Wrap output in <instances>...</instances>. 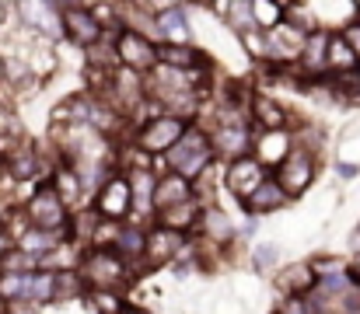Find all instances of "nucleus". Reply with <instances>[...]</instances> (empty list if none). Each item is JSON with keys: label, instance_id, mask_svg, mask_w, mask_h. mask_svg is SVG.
<instances>
[{"label": "nucleus", "instance_id": "2", "mask_svg": "<svg viewBox=\"0 0 360 314\" xmlns=\"http://www.w3.org/2000/svg\"><path fill=\"white\" fill-rule=\"evenodd\" d=\"M25 220H28V227H35V230H63V223H67V203L56 196V189L53 185H39L35 189V196L28 199V207H25Z\"/></svg>", "mask_w": 360, "mask_h": 314}, {"label": "nucleus", "instance_id": "8", "mask_svg": "<svg viewBox=\"0 0 360 314\" xmlns=\"http://www.w3.org/2000/svg\"><path fill=\"white\" fill-rule=\"evenodd\" d=\"M133 207V192H129V182L126 178H109L102 196H98V216L109 220V223H120L122 216Z\"/></svg>", "mask_w": 360, "mask_h": 314}, {"label": "nucleus", "instance_id": "17", "mask_svg": "<svg viewBox=\"0 0 360 314\" xmlns=\"http://www.w3.org/2000/svg\"><path fill=\"white\" fill-rule=\"evenodd\" d=\"M287 154H290V136H287L283 129L266 133V136L259 140V164H262V168H266V164H280Z\"/></svg>", "mask_w": 360, "mask_h": 314}, {"label": "nucleus", "instance_id": "24", "mask_svg": "<svg viewBox=\"0 0 360 314\" xmlns=\"http://www.w3.org/2000/svg\"><path fill=\"white\" fill-rule=\"evenodd\" d=\"M7 171H11V178H32L39 171V161H35V154L18 150V154L7 157Z\"/></svg>", "mask_w": 360, "mask_h": 314}, {"label": "nucleus", "instance_id": "15", "mask_svg": "<svg viewBox=\"0 0 360 314\" xmlns=\"http://www.w3.org/2000/svg\"><path fill=\"white\" fill-rule=\"evenodd\" d=\"M301 67H304V70H329V35L311 32V35L304 39V49H301Z\"/></svg>", "mask_w": 360, "mask_h": 314}, {"label": "nucleus", "instance_id": "31", "mask_svg": "<svg viewBox=\"0 0 360 314\" xmlns=\"http://www.w3.org/2000/svg\"><path fill=\"white\" fill-rule=\"evenodd\" d=\"M280 314H311V311H308V304H304L301 297H287L283 308H280Z\"/></svg>", "mask_w": 360, "mask_h": 314}, {"label": "nucleus", "instance_id": "27", "mask_svg": "<svg viewBox=\"0 0 360 314\" xmlns=\"http://www.w3.org/2000/svg\"><path fill=\"white\" fill-rule=\"evenodd\" d=\"M56 276V301H70L74 290L81 287V276L77 273H53Z\"/></svg>", "mask_w": 360, "mask_h": 314}, {"label": "nucleus", "instance_id": "19", "mask_svg": "<svg viewBox=\"0 0 360 314\" xmlns=\"http://www.w3.org/2000/svg\"><path fill=\"white\" fill-rule=\"evenodd\" d=\"M252 115H255V122H259L266 133H276V129L283 126V108L276 102H269V98H255V102H252Z\"/></svg>", "mask_w": 360, "mask_h": 314}, {"label": "nucleus", "instance_id": "4", "mask_svg": "<svg viewBox=\"0 0 360 314\" xmlns=\"http://www.w3.org/2000/svg\"><path fill=\"white\" fill-rule=\"evenodd\" d=\"M311 157L304 154V150H290L280 164H276V185L283 189V196L290 199V196H301L308 185H311Z\"/></svg>", "mask_w": 360, "mask_h": 314}, {"label": "nucleus", "instance_id": "34", "mask_svg": "<svg viewBox=\"0 0 360 314\" xmlns=\"http://www.w3.org/2000/svg\"><path fill=\"white\" fill-rule=\"evenodd\" d=\"M350 276H354V280H357V283H360V255H357V259H354V269H350Z\"/></svg>", "mask_w": 360, "mask_h": 314}, {"label": "nucleus", "instance_id": "11", "mask_svg": "<svg viewBox=\"0 0 360 314\" xmlns=\"http://www.w3.org/2000/svg\"><path fill=\"white\" fill-rule=\"evenodd\" d=\"M210 150H217V154H224V157H245V150H248V129H245L241 122L221 126V129L214 133V140H210Z\"/></svg>", "mask_w": 360, "mask_h": 314}, {"label": "nucleus", "instance_id": "10", "mask_svg": "<svg viewBox=\"0 0 360 314\" xmlns=\"http://www.w3.org/2000/svg\"><path fill=\"white\" fill-rule=\"evenodd\" d=\"M182 234L179 230H168V227H158V230H150L147 234V244H143V255L154 262V266H161V262H168L172 255H179L182 251Z\"/></svg>", "mask_w": 360, "mask_h": 314}, {"label": "nucleus", "instance_id": "30", "mask_svg": "<svg viewBox=\"0 0 360 314\" xmlns=\"http://www.w3.org/2000/svg\"><path fill=\"white\" fill-rule=\"evenodd\" d=\"M343 42L350 46V53L360 60V21H357V25H350V28L343 32Z\"/></svg>", "mask_w": 360, "mask_h": 314}, {"label": "nucleus", "instance_id": "20", "mask_svg": "<svg viewBox=\"0 0 360 314\" xmlns=\"http://www.w3.org/2000/svg\"><path fill=\"white\" fill-rule=\"evenodd\" d=\"M354 63H357V56L350 53V46L343 39H329V70L336 77H347L354 70Z\"/></svg>", "mask_w": 360, "mask_h": 314}, {"label": "nucleus", "instance_id": "5", "mask_svg": "<svg viewBox=\"0 0 360 314\" xmlns=\"http://www.w3.org/2000/svg\"><path fill=\"white\" fill-rule=\"evenodd\" d=\"M182 133H186V122L182 119H172V115H158V119H150L143 129H140V136H136V143L143 147V150H150V154H168L179 140H182Z\"/></svg>", "mask_w": 360, "mask_h": 314}, {"label": "nucleus", "instance_id": "28", "mask_svg": "<svg viewBox=\"0 0 360 314\" xmlns=\"http://www.w3.org/2000/svg\"><path fill=\"white\" fill-rule=\"evenodd\" d=\"M95 311L98 314H120V301H116V294L112 290H98L95 294Z\"/></svg>", "mask_w": 360, "mask_h": 314}, {"label": "nucleus", "instance_id": "25", "mask_svg": "<svg viewBox=\"0 0 360 314\" xmlns=\"http://www.w3.org/2000/svg\"><path fill=\"white\" fill-rule=\"evenodd\" d=\"M203 223H207V234H210V237H217V241H228V237L235 234L231 220H228L221 209H207V213H203Z\"/></svg>", "mask_w": 360, "mask_h": 314}, {"label": "nucleus", "instance_id": "32", "mask_svg": "<svg viewBox=\"0 0 360 314\" xmlns=\"http://www.w3.org/2000/svg\"><path fill=\"white\" fill-rule=\"evenodd\" d=\"M315 273H319V276H326V273H329V276H340V273H343V262H336V259H329V262H315Z\"/></svg>", "mask_w": 360, "mask_h": 314}, {"label": "nucleus", "instance_id": "7", "mask_svg": "<svg viewBox=\"0 0 360 314\" xmlns=\"http://www.w3.org/2000/svg\"><path fill=\"white\" fill-rule=\"evenodd\" d=\"M63 32L77 46H95L102 39V21L84 7H63Z\"/></svg>", "mask_w": 360, "mask_h": 314}, {"label": "nucleus", "instance_id": "33", "mask_svg": "<svg viewBox=\"0 0 360 314\" xmlns=\"http://www.w3.org/2000/svg\"><path fill=\"white\" fill-rule=\"evenodd\" d=\"M18 244H14V237H11V230L7 227H0V262H4V255H11Z\"/></svg>", "mask_w": 360, "mask_h": 314}, {"label": "nucleus", "instance_id": "18", "mask_svg": "<svg viewBox=\"0 0 360 314\" xmlns=\"http://www.w3.org/2000/svg\"><path fill=\"white\" fill-rule=\"evenodd\" d=\"M46 301H56V276L46 273V269H35V273L28 276L25 304H46Z\"/></svg>", "mask_w": 360, "mask_h": 314}, {"label": "nucleus", "instance_id": "12", "mask_svg": "<svg viewBox=\"0 0 360 314\" xmlns=\"http://www.w3.org/2000/svg\"><path fill=\"white\" fill-rule=\"evenodd\" d=\"M189 199H193V189L179 175H168V178H161L154 185V207L158 209H172V207H179V203H189Z\"/></svg>", "mask_w": 360, "mask_h": 314}, {"label": "nucleus", "instance_id": "3", "mask_svg": "<svg viewBox=\"0 0 360 314\" xmlns=\"http://www.w3.org/2000/svg\"><path fill=\"white\" fill-rule=\"evenodd\" d=\"M116 56L129 74H143V70L158 67V46L150 39H143L140 32H122L120 42H116Z\"/></svg>", "mask_w": 360, "mask_h": 314}, {"label": "nucleus", "instance_id": "9", "mask_svg": "<svg viewBox=\"0 0 360 314\" xmlns=\"http://www.w3.org/2000/svg\"><path fill=\"white\" fill-rule=\"evenodd\" d=\"M262 182H266V168H262L255 157H238V161L231 164V171H228V185H231L235 196H241V203H245Z\"/></svg>", "mask_w": 360, "mask_h": 314}, {"label": "nucleus", "instance_id": "21", "mask_svg": "<svg viewBox=\"0 0 360 314\" xmlns=\"http://www.w3.org/2000/svg\"><path fill=\"white\" fill-rule=\"evenodd\" d=\"M196 220V203L189 199V203H179V207L165 209L161 213V227H168V230H179L182 234V227H189Z\"/></svg>", "mask_w": 360, "mask_h": 314}, {"label": "nucleus", "instance_id": "6", "mask_svg": "<svg viewBox=\"0 0 360 314\" xmlns=\"http://www.w3.org/2000/svg\"><path fill=\"white\" fill-rule=\"evenodd\" d=\"M81 280H88V283H91V287H98V290H112L116 283L126 280L122 259L116 255V251H95V255L84 262Z\"/></svg>", "mask_w": 360, "mask_h": 314}, {"label": "nucleus", "instance_id": "13", "mask_svg": "<svg viewBox=\"0 0 360 314\" xmlns=\"http://www.w3.org/2000/svg\"><path fill=\"white\" fill-rule=\"evenodd\" d=\"M154 25H158V35H165L172 46H189V39H193V32H189V21H186V14H182L179 7H168V11H161Z\"/></svg>", "mask_w": 360, "mask_h": 314}, {"label": "nucleus", "instance_id": "26", "mask_svg": "<svg viewBox=\"0 0 360 314\" xmlns=\"http://www.w3.org/2000/svg\"><path fill=\"white\" fill-rule=\"evenodd\" d=\"M143 244H147V234H140L133 227H120V237L112 248H120L122 255H143Z\"/></svg>", "mask_w": 360, "mask_h": 314}, {"label": "nucleus", "instance_id": "35", "mask_svg": "<svg viewBox=\"0 0 360 314\" xmlns=\"http://www.w3.org/2000/svg\"><path fill=\"white\" fill-rule=\"evenodd\" d=\"M120 314H147V311H140V308H122Z\"/></svg>", "mask_w": 360, "mask_h": 314}, {"label": "nucleus", "instance_id": "29", "mask_svg": "<svg viewBox=\"0 0 360 314\" xmlns=\"http://www.w3.org/2000/svg\"><path fill=\"white\" fill-rule=\"evenodd\" d=\"M276 255H280V251H276L273 244H262V248L255 251V269H262V273H266L269 266H276Z\"/></svg>", "mask_w": 360, "mask_h": 314}, {"label": "nucleus", "instance_id": "23", "mask_svg": "<svg viewBox=\"0 0 360 314\" xmlns=\"http://www.w3.org/2000/svg\"><path fill=\"white\" fill-rule=\"evenodd\" d=\"M129 192H133V207H140V209L154 207V182H150L147 171H136V175H133Z\"/></svg>", "mask_w": 360, "mask_h": 314}, {"label": "nucleus", "instance_id": "36", "mask_svg": "<svg viewBox=\"0 0 360 314\" xmlns=\"http://www.w3.org/2000/svg\"><path fill=\"white\" fill-rule=\"evenodd\" d=\"M0 314H7V304H4V301H0Z\"/></svg>", "mask_w": 360, "mask_h": 314}, {"label": "nucleus", "instance_id": "14", "mask_svg": "<svg viewBox=\"0 0 360 314\" xmlns=\"http://www.w3.org/2000/svg\"><path fill=\"white\" fill-rule=\"evenodd\" d=\"M158 63L172 70H189V67H203L207 56L193 46H158Z\"/></svg>", "mask_w": 360, "mask_h": 314}, {"label": "nucleus", "instance_id": "22", "mask_svg": "<svg viewBox=\"0 0 360 314\" xmlns=\"http://www.w3.org/2000/svg\"><path fill=\"white\" fill-rule=\"evenodd\" d=\"M252 21L259 25V28H276L280 21H283V4H269V0H255L252 4Z\"/></svg>", "mask_w": 360, "mask_h": 314}, {"label": "nucleus", "instance_id": "16", "mask_svg": "<svg viewBox=\"0 0 360 314\" xmlns=\"http://www.w3.org/2000/svg\"><path fill=\"white\" fill-rule=\"evenodd\" d=\"M283 203H287V196H283V189H280L273 178H266V182L245 199V207L252 209V213H269V209L283 207Z\"/></svg>", "mask_w": 360, "mask_h": 314}, {"label": "nucleus", "instance_id": "1", "mask_svg": "<svg viewBox=\"0 0 360 314\" xmlns=\"http://www.w3.org/2000/svg\"><path fill=\"white\" fill-rule=\"evenodd\" d=\"M210 157H214V150H210V136L207 133H200V129H189V133H182V140L168 150V164H172V175H179V178H196L207 164H210Z\"/></svg>", "mask_w": 360, "mask_h": 314}]
</instances>
